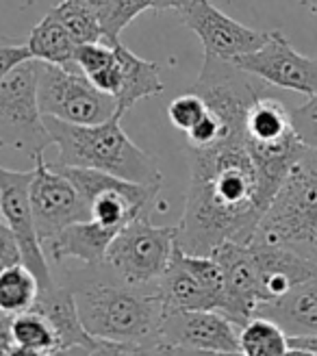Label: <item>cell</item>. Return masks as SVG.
<instances>
[{
	"label": "cell",
	"mask_w": 317,
	"mask_h": 356,
	"mask_svg": "<svg viewBox=\"0 0 317 356\" xmlns=\"http://www.w3.org/2000/svg\"><path fill=\"white\" fill-rule=\"evenodd\" d=\"M189 152L191 174L176 245L211 257L226 241L250 243L268 204L245 137Z\"/></svg>",
	"instance_id": "cell-1"
},
{
	"label": "cell",
	"mask_w": 317,
	"mask_h": 356,
	"mask_svg": "<svg viewBox=\"0 0 317 356\" xmlns=\"http://www.w3.org/2000/svg\"><path fill=\"white\" fill-rule=\"evenodd\" d=\"M46 131L57 146V168H85L161 189L163 176L154 156L122 131L120 118L102 124H67L44 115Z\"/></svg>",
	"instance_id": "cell-2"
},
{
	"label": "cell",
	"mask_w": 317,
	"mask_h": 356,
	"mask_svg": "<svg viewBox=\"0 0 317 356\" xmlns=\"http://www.w3.org/2000/svg\"><path fill=\"white\" fill-rule=\"evenodd\" d=\"M72 291L83 326L96 339L158 346L165 309L154 289L83 278L72 284Z\"/></svg>",
	"instance_id": "cell-3"
},
{
	"label": "cell",
	"mask_w": 317,
	"mask_h": 356,
	"mask_svg": "<svg viewBox=\"0 0 317 356\" xmlns=\"http://www.w3.org/2000/svg\"><path fill=\"white\" fill-rule=\"evenodd\" d=\"M252 241L287 248L317 265V150H307L293 165Z\"/></svg>",
	"instance_id": "cell-4"
},
{
	"label": "cell",
	"mask_w": 317,
	"mask_h": 356,
	"mask_svg": "<svg viewBox=\"0 0 317 356\" xmlns=\"http://www.w3.org/2000/svg\"><path fill=\"white\" fill-rule=\"evenodd\" d=\"M174 248L176 226H154L150 213H144L113 237L102 267L122 284L154 289L168 270Z\"/></svg>",
	"instance_id": "cell-5"
},
{
	"label": "cell",
	"mask_w": 317,
	"mask_h": 356,
	"mask_svg": "<svg viewBox=\"0 0 317 356\" xmlns=\"http://www.w3.org/2000/svg\"><path fill=\"white\" fill-rule=\"evenodd\" d=\"M38 102L46 118L67 124H102L117 118V102L81 70L38 61Z\"/></svg>",
	"instance_id": "cell-6"
},
{
	"label": "cell",
	"mask_w": 317,
	"mask_h": 356,
	"mask_svg": "<svg viewBox=\"0 0 317 356\" xmlns=\"http://www.w3.org/2000/svg\"><path fill=\"white\" fill-rule=\"evenodd\" d=\"M266 81L243 72L231 61L204 55V63L191 92H196L211 115H216L226 137H245V120L252 104L266 96Z\"/></svg>",
	"instance_id": "cell-7"
},
{
	"label": "cell",
	"mask_w": 317,
	"mask_h": 356,
	"mask_svg": "<svg viewBox=\"0 0 317 356\" xmlns=\"http://www.w3.org/2000/svg\"><path fill=\"white\" fill-rule=\"evenodd\" d=\"M50 144L38 102V61L31 59L0 83V148H15L35 159Z\"/></svg>",
	"instance_id": "cell-8"
},
{
	"label": "cell",
	"mask_w": 317,
	"mask_h": 356,
	"mask_svg": "<svg viewBox=\"0 0 317 356\" xmlns=\"http://www.w3.org/2000/svg\"><path fill=\"white\" fill-rule=\"evenodd\" d=\"M156 296L165 313L172 311H222L224 274L213 257L189 254L176 245L172 261L158 278Z\"/></svg>",
	"instance_id": "cell-9"
},
{
	"label": "cell",
	"mask_w": 317,
	"mask_h": 356,
	"mask_svg": "<svg viewBox=\"0 0 317 356\" xmlns=\"http://www.w3.org/2000/svg\"><path fill=\"white\" fill-rule=\"evenodd\" d=\"M29 195L42 243L61 233L70 224L90 220V207L76 185L61 170L46 163L44 154L35 156Z\"/></svg>",
	"instance_id": "cell-10"
},
{
	"label": "cell",
	"mask_w": 317,
	"mask_h": 356,
	"mask_svg": "<svg viewBox=\"0 0 317 356\" xmlns=\"http://www.w3.org/2000/svg\"><path fill=\"white\" fill-rule=\"evenodd\" d=\"M31 178L33 170L15 172L0 165V211H3V222L11 228L15 241L22 250V263L40 280L42 293L55 287V278L50 274V263L44 252V245L35 226L33 209H31Z\"/></svg>",
	"instance_id": "cell-11"
},
{
	"label": "cell",
	"mask_w": 317,
	"mask_h": 356,
	"mask_svg": "<svg viewBox=\"0 0 317 356\" xmlns=\"http://www.w3.org/2000/svg\"><path fill=\"white\" fill-rule=\"evenodd\" d=\"M231 63L268 85L291 89L309 98L317 94V59L300 55L280 31H270L261 48L233 59Z\"/></svg>",
	"instance_id": "cell-12"
},
{
	"label": "cell",
	"mask_w": 317,
	"mask_h": 356,
	"mask_svg": "<svg viewBox=\"0 0 317 356\" xmlns=\"http://www.w3.org/2000/svg\"><path fill=\"white\" fill-rule=\"evenodd\" d=\"M183 24L198 35L204 55L233 61L261 48L268 40V33L245 26L231 15L220 11L211 0H196L181 11Z\"/></svg>",
	"instance_id": "cell-13"
},
{
	"label": "cell",
	"mask_w": 317,
	"mask_h": 356,
	"mask_svg": "<svg viewBox=\"0 0 317 356\" xmlns=\"http://www.w3.org/2000/svg\"><path fill=\"white\" fill-rule=\"evenodd\" d=\"M211 257L220 263L224 274V307L220 313L241 328L263 305L259 272L250 243L226 241L216 248Z\"/></svg>",
	"instance_id": "cell-14"
},
{
	"label": "cell",
	"mask_w": 317,
	"mask_h": 356,
	"mask_svg": "<svg viewBox=\"0 0 317 356\" xmlns=\"http://www.w3.org/2000/svg\"><path fill=\"white\" fill-rule=\"evenodd\" d=\"M158 346L239 352V326L220 311H172L163 315Z\"/></svg>",
	"instance_id": "cell-15"
},
{
	"label": "cell",
	"mask_w": 317,
	"mask_h": 356,
	"mask_svg": "<svg viewBox=\"0 0 317 356\" xmlns=\"http://www.w3.org/2000/svg\"><path fill=\"white\" fill-rule=\"evenodd\" d=\"M250 250L257 263L263 305L289 293L298 284L317 278V265L287 248L250 241Z\"/></svg>",
	"instance_id": "cell-16"
},
{
	"label": "cell",
	"mask_w": 317,
	"mask_h": 356,
	"mask_svg": "<svg viewBox=\"0 0 317 356\" xmlns=\"http://www.w3.org/2000/svg\"><path fill=\"white\" fill-rule=\"evenodd\" d=\"M117 235V230L102 226L96 220H83L65 226L61 233L44 241V252L48 261L63 263L67 259H76L90 270H98L104 265V257Z\"/></svg>",
	"instance_id": "cell-17"
},
{
	"label": "cell",
	"mask_w": 317,
	"mask_h": 356,
	"mask_svg": "<svg viewBox=\"0 0 317 356\" xmlns=\"http://www.w3.org/2000/svg\"><path fill=\"white\" fill-rule=\"evenodd\" d=\"M257 315L270 317L287 337L317 334V278L293 287L289 293L257 309Z\"/></svg>",
	"instance_id": "cell-18"
},
{
	"label": "cell",
	"mask_w": 317,
	"mask_h": 356,
	"mask_svg": "<svg viewBox=\"0 0 317 356\" xmlns=\"http://www.w3.org/2000/svg\"><path fill=\"white\" fill-rule=\"evenodd\" d=\"M113 48L120 63V89L115 94V102H117V118L122 120V115L135 102L161 94L163 81H161V67H158V63L137 57L122 42L113 44Z\"/></svg>",
	"instance_id": "cell-19"
},
{
	"label": "cell",
	"mask_w": 317,
	"mask_h": 356,
	"mask_svg": "<svg viewBox=\"0 0 317 356\" xmlns=\"http://www.w3.org/2000/svg\"><path fill=\"white\" fill-rule=\"evenodd\" d=\"M33 309H38L48 317V322L55 326L59 334V346L61 352L65 354L67 350L79 348V346H90L96 337L87 332L83 326V319L79 315L76 298L72 287H63V284H55L50 291L40 293L38 305Z\"/></svg>",
	"instance_id": "cell-20"
},
{
	"label": "cell",
	"mask_w": 317,
	"mask_h": 356,
	"mask_svg": "<svg viewBox=\"0 0 317 356\" xmlns=\"http://www.w3.org/2000/svg\"><path fill=\"white\" fill-rule=\"evenodd\" d=\"M26 48L35 61L79 70L74 65V52L79 46L72 40V35L65 31V26L52 15V11H48L42 20L33 26Z\"/></svg>",
	"instance_id": "cell-21"
},
{
	"label": "cell",
	"mask_w": 317,
	"mask_h": 356,
	"mask_svg": "<svg viewBox=\"0 0 317 356\" xmlns=\"http://www.w3.org/2000/svg\"><path fill=\"white\" fill-rule=\"evenodd\" d=\"M74 65L100 92L115 98L120 89V63L113 44H83L74 52Z\"/></svg>",
	"instance_id": "cell-22"
},
{
	"label": "cell",
	"mask_w": 317,
	"mask_h": 356,
	"mask_svg": "<svg viewBox=\"0 0 317 356\" xmlns=\"http://www.w3.org/2000/svg\"><path fill=\"white\" fill-rule=\"evenodd\" d=\"M42 293L40 280L24 263H17L0 272V311L7 315H20L38 305Z\"/></svg>",
	"instance_id": "cell-23"
},
{
	"label": "cell",
	"mask_w": 317,
	"mask_h": 356,
	"mask_svg": "<svg viewBox=\"0 0 317 356\" xmlns=\"http://www.w3.org/2000/svg\"><path fill=\"white\" fill-rule=\"evenodd\" d=\"M289 337L274 319L254 315L239 328V352L243 356H283Z\"/></svg>",
	"instance_id": "cell-24"
},
{
	"label": "cell",
	"mask_w": 317,
	"mask_h": 356,
	"mask_svg": "<svg viewBox=\"0 0 317 356\" xmlns=\"http://www.w3.org/2000/svg\"><path fill=\"white\" fill-rule=\"evenodd\" d=\"M13 341L17 346H26L33 350H40L48 356H65L59 346V334L48 322V317L38 309L24 311L20 315H13L11 319Z\"/></svg>",
	"instance_id": "cell-25"
},
{
	"label": "cell",
	"mask_w": 317,
	"mask_h": 356,
	"mask_svg": "<svg viewBox=\"0 0 317 356\" xmlns=\"http://www.w3.org/2000/svg\"><path fill=\"white\" fill-rule=\"evenodd\" d=\"M50 11L65 26V31L72 35L76 46L107 42L96 11L85 0H63L61 5H57Z\"/></svg>",
	"instance_id": "cell-26"
},
{
	"label": "cell",
	"mask_w": 317,
	"mask_h": 356,
	"mask_svg": "<svg viewBox=\"0 0 317 356\" xmlns=\"http://www.w3.org/2000/svg\"><path fill=\"white\" fill-rule=\"evenodd\" d=\"M85 3L96 11L107 44H117L120 33L137 15L152 9V0H85Z\"/></svg>",
	"instance_id": "cell-27"
},
{
	"label": "cell",
	"mask_w": 317,
	"mask_h": 356,
	"mask_svg": "<svg viewBox=\"0 0 317 356\" xmlns=\"http://www.w3.org/2000/svg\"><path fill=\"white\" fill-rule=\"evenodd\" d=\"M65 356H163V352L158 346L94 339L90 346H79V348L67 350Z\"/></svg>",
	"instance_id": "cell-28"
},
{
	"label": "cell",
	"mask_w": 317,
	"mask_h": 356,
	"mask_svg": "<svg viewBox=\"0 0 317 356\" xmlns=\"http://www.w3.org/2000/svg\"><path fill=\"white\" fill-rule=\"evenodd\" d=\"M204 115H206V104L191 89L187 94L176 96L168 106V118L172 122V127L183 133H189Z\"/></svg>",
	"instance_id": "cell-29"
},
{
	"label": "cell",
	"mask_w": 317,
	"mask_h": 356,
	"mask_svg": "<svg viewBox=\"0 0 317 356\" xmlns=\"http://www.w3.org/2000/svg\"><path fill=\"white\" fill-rule=\"evenodd\" d=\"M293 129L309 150H317V94L309 98V102L291 109Z\"/></svg>",
	"instance_id": "cell-30"
},
{
	"label": "cell",
	"mask_w": 317,
	"mask_h": 356,
	"mask_svg": "<svg viewBox=\"0 0 317 356\" xmlns=\"http://www.w3.org/2000/svg\"><path fill=\"white\" fill-rule=\"evenodd\" d=\"M17 263H22V250L17 245L11 228L0 220V272H5L7 267Z\"/></svg>",
	"instance_id": "cell-31"
},
{
	"label": "cell",
	"mask_w": 317,
	"mask_h": 356,
	"mask_svg": "<svg viewBox=\"0 0 317 356\" xmlns=\"http://www.w3.org/2000/svg\"><path fill=\"white\" fill-rule=\"evenodd\" d=\"M31 52L24 46H13V44H7V46H0V83H3L15 67H20L22 63L31 61Z\"/></svg>",
	"instance_id": "cell-32"
},
{
	"label": "cell",
	"mask_w": 317,
	"mask_h": 356,
	"mask_svg": "<svg viewBox=\"0 0 317 356\" xmlns=\"http://www.w3.org/2000/svg\"><path fill=\"white\" fill-rule=\"evenodd\" d=\"M165 356H243L241 352H220V350H202V348H185V346H158Z\"/></svg>",
	"instance_id": "cell-33"
},
{
	"label": "cell",
	"mask_w": 317,
	"mask_h": 356,
	"mask_svg": "<svg viewBox=\"0 0 317 356\" xmlns=\"http://www.w3.org/2000/svg\"><path fill=\"white\" fill-rule=\"evenodd\" d=\"M11 315L0 311V356H7V352L13 348V332H11Z\"/></svg>",
	"instance_id": "cell-34"
},
{
	"label": "cell",
	"mask_w": 317,
	"mask_h": 356,
	"mask_svg": "<svg viewBox=\"0 0 317 356\" xmlns=\"http://www.w3.org/2000/svg\"><path fill=\"white\" fill-rule=\"evenodd\" d=\"M191 3L196 0H152V9L156 11H163V9H174V11H185Z\"/></svg>",
	"instance_id": "cell-35"
},
{
	"label": "cell",
	"mask_w": 317,
	"mask_h": 356,
	"mask_svg": "<svg viewBox=\"0 0 317 356\" xmlns=\"http://www.w3.org/2000/svg\"><path fill=\"white\" fill-rule=\"evenodd\" d=\"M289 346L311 350L317 354V334H300V337H289Z\"/></svg>",
	"instance_id": "cell-36"
},
{
	"label": "cell",
	"mask_w": 317,
	"mask_h": 356,
	"mask_svg": "<svg viewBox=\"0 0 317 356\" xmlns=\"http://www.w3.org/2000/svg\"><path fill=\"white\" fill-rule=\"evenodd\" d=\"M7 356H48L40 350H33V348H26V346H17L13 343V348L7 352Z\"/></svg>",
	"instance_id": "cell-37"
},
{
	"label": "cell",
	"mask_w": 317,
	"mask_h": 356,
	"mask_svg": "<svg viewBox=\"0 0 317 356\" xmlns=\"http://www.w3.org/2000/svg\"><path fill=\"white\" fill-rule=\"evenodd\" d=\"M283 356H317V354L311 352V350H302V348H293V346H289L287 352H285Z\"/></svg>",
	"instance_id": "cell-38"
},
{
	"label": "cell",
	"mask_w": 317,
	"mask_h": 356,
	"mask_svg": "<svg viewBox=\"0 0 317 356\" xmlns=\"http://www.w3.org/2000/svg\"><path fill=\"white\" fill-rule=\"evenodd\" d=\"M304 5H307V7L317 15V0H304Z\"/></svg>",
	"instance_id": "cell-39"
},
{
	"label": "cell",
	"mask_w": 317,
	"mask_h": 356,
	"mask_svg": "<svg viewBox=\"0 0 317 356\" xmlns=\"http://www.w3.org/2000/svg\"><path fill=\"white\" fill-rule=\"evenodd\" d=\"M0 220H3V211H0Z\"/></svg>",
	"instance_id": "cell-40"
},
{
	"label": "cell",
	"mask_w": 317,
	"mask_h": 356,
	"mask_svg": "<svg viewBox=\"0 0 317 356\" xmlns=\"http://www.w3.org/2000/svg\"><path fill=\"white\" fill-rule=\"evenodd\" d=\"M161 352H163V350H161ZM163 356H165V354H163Z\"/></svg>",
	"instance_id": "cell-41"
}]
</instances>
